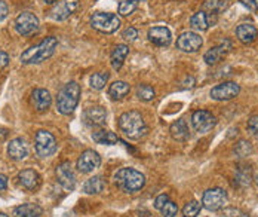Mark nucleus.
Here are the masks:
<instances>
[{"mask_svg": "<svg viewBox=\"0 0 258 217\" xmlns=\"http://www.w3.org/2000/svg\"><path fill=\"white\" fill-rule=\"evenodd\" d=\"M117 125L120 131L131 140H141L149 133L143 115L137 110H129L122 113L117 119Z\"/></svg>", "mask_w": 258, "mask_h": 217, "instance_id": "1", "label": "nucleus"}, {"mask_svg": "<svg viewBox=\"0 0 258 217\" xmlns=\"http://www.w3.org/2000/svg\"><path fill=\"white\" fill-rule=\"evenodd\" d=\"M56 46H58V39L53 37V36H49V37L43 39L40 43H37V45L26 49L21 54L20 60H21L23 64H39V63H43V61H46L48 58H51L52 55H53Z\"/></svg>", "mask_w": 258, "mask_h": 217, "instance_id": "2", "label": "nucleus"}, {"mask_svg": "<svg viewBox=\"0 0 258 217\" xmlns=\"http://www.w3.org/2000/svg\"><path fill=\"white\" fill-rule=\"evenodd\" d=\"M80 85L78 82L66 83L56 94V108L61 115H72L78 107L80 98Z\"/></svg>", "mask_w": 258, "mask_h": 217, "instance_id": "3", "label": "nucleus"}, {"mask_svg": "<svg viewBox=\"0 0 258 217\" xmlns=\"http://www.w3.org/2000/svg\"><path fill=\"white\" fill-rule=\"evenodd\" d=\"M114 183L119 189H122L126 193H135L144 188L146 177L143 173L134 168H120L114 174Z\"/></svg>", "mask_w": 258, "mask_h": 217, "instance_id": "4", "label": "nucleus"}, {"mask_svg": "<svg viewBox=\"0 0 258 217\" xmlns=\"http://www.w3.org/2000/svg\"><path fill=\"white\" fill-rule=\"evenodd\" d=\"M91 27L97 31H101L105 34H111L117 31L120 27V18L116 14H107V12H95L89 18Z\"/></svg>", "mask_w": 258, "mask_h": 217, "instance_id": "5", "label": "nucleus"}, {"mask_svg": "<svg viewBox=\"0 0 258 217\" xmlns=\"http://www.w3.org/2000/svg\"><path fill=\"white\" fill-rule=\"evenodd\" d=\"M34 149L40 158H49L56 152V140L49 131L39 130L34 136Z\"/></svg>", "mask_w": 258, "mask_h": 217, "instance_id": "6", "label": "nucleus"}, {"mask_svg": "<svg viewBox=\"0 0 258 217\" xmlns=\"http://www.w3.org/2000/svg\"><path fill=\"white\" fill-rule=\"evenodd\" d=\"M202 205L209 211L223 210L227 205V193L221 188L208 189L202 196Z\"/></svg>", "mask_w": 258, "mask_h": 217, "instance_id": "7", "label": "nucleus"}, {"mask_svg": "<svg viewBox=\"0 0 258 217\" xmlns=\"http://www.w3.org/2000/svg\"><path fill=\"white\" fill-rule=\"evenodd\" d=\"M39 18L31 12H23L15 20V30L21 36H33L39 30Z\"/></svg>", "mask_w": 258, "mask_h": 217, "instance_id": "8", "label": "nucleus"}, {"mask_svg": "<svg viewBox=\"0 0 258 217\" xmlns=\"http://www.w3.org/2000/svg\"><path fill=\"white\" fill-rule=\"evenodd\" d=\"M240 92V86L236 82H223L217 86H214L209 92L211 98L215 101H229L237 97Z\"/></svg>", "mask_w": 258, "mask_h": 217, "instance_id": "9", "label": "nucleus"}, {"mask_svg": "<svg viewBox=\"0 0 258 217\" xmlns=\"http://www.w3.org/2000/svg\"><path fill=\"white\" fill-rule=\"evenodd\" d=\"M191 125L198 133L205 134L217 125V118L208 110H196L191 115Z\"/></svg>", "mask_w": 258, "mask_h": 217, "instance_id": "10", "label": "nucleus"}, {"mask_svg": "<svg viewBox=\"0 0 258 217\" xmlns=\"http://www.w3.org/2000/svg\"><path fill=\"white\" fill-rule=\"evenodd\" d=\"M55 176L58 183L66 190H73L76 188V174L72 168L70 161H64L55 168Z\"/></svg>", "mask_w": 258, "mask_h": 217, "instance_id": "11", "label": "nucleus"}, {"mask_svg": "<svg viewBox=\"0 0 258 217\" xmlns=\"http://www.w3.org/2000/svg\"><path fill=\"white\" fill-rule=\"evenodd\" d=\"M204 45L202 37L195 31H184L177 39V48L182 52H198Z\"/></svg>", "mask_w": 258, "mask_h": 217, "instance_id": "12", "label": "nucleus"}, {"mask_svg": "<svg viewBox=\"0 0 258 217\" xmlns=\"http://www.w3.org/2000/svg\"><path fill=\"white\" fill-rule=\"evenodd\" d=\"M100 165H101V156H100L98 152H95L92 149H88V150L82 152V155L79 156L78 162H76L78 170L80 173H83V174L92 173Z\"/></svg>", "mask_w": 258, "mask_h": 217, "instance_id": "13", "label": "nucleus"}, {"mask_svg": "<svg viewBox=\"0 0 258 217\" xmlns=\"http://www.w3.org/2000/svg\"><path fill=\"white\" fill-rule=\"evenodd\" d=\"M79 8V0H62L58 2L51 9L49 15L55 21H64L69 17H72Z\"/></svg>", "mask_w": 258, "mask_h": 217, "instance_id": "14", "label": "nucleus"}, {"mask_svg": "<svg viewBox=\"0 0 258 217\" xmlns=\"http://www.w3.org/2000/svg\"><path fill=\"white\" fill-rule=\"evenodd\" d=\"M30 103H31V106L34 107L36 112L43 113V112H46L48 108L51 107V104H52L51 92H49L48 89H43V88H36V89L31 92Z\"/></svg>", "mask_w": 258, "mask_h": 217, "instance_id": "15", "label": "nucleus"}, {"mask_svg": "<svg viewBox=\"0 0 258 217\" xmlns=\"http://www.w3.org/2000/svg\"><path fill=\"white\" fill-rule=\"evenodd\" d=\"M82 118L88 127H103L107 121V112L101 106H94V107L86 108Z\"/></svg>", "mask_w": 258, "mask_h": 217, "instance_id": "16", "label": "nucleus"}, {"mask_svg": "<svg viewBox=\"0 0 258 217\" xmlns=\"http://www.w3.org/2000/svg\"><path fill=\"white\" fill-rule=\"evenodd\" d=\"M28 144L24 138L21 137H17L14 140H11V143L8 144V156L12 159V161H23L28 156Z\"/></svg>", "mask_w": 258, "mask_h": 217, "instance_id": "17", "label": "nucleus"}, {"mask_svg": "<svg viewBox=\"0 0 258 217\" xmlns=\"http://www.w3.org/2000/svg\"><path fill=\"white\" fill-rule=\"evenodd\" d=\"M40 176L37 171L31 170V168H26L23 171L18 173V183L27 190H34L40 186Z\"/></svg>", "mask_w": 258, "mask_h": 217, "instance_id": "18", "label": "nucleus"}, {"mask_svg": "<svg viewBox=\"0 0 258 217\" xmlns=\"http://www.w3.org/2000/svg\"><path fill=\"white\" fill-rule=\"evenodd\" d=\"M147 37L152 43L157 46H168L172 40V34L168 27L159 26V27H152L147 33Z\"/></svg>", "mask_w": 258, "mask_h": 217, "instance_id": "19", "label": "nucleus"}, {"mask_svg": "<svg viewBox=\"0 0 258 217\" xmlns=\"http://www.w3.org/2000/svg\"><path fill=\"white\" fill-rule=\"evenodd\" d=\"M230 48H232V43L229 40H226V43H221L218 46L211 48L209 51H207V54L204 55L205 63L208 66H215L217 63H220L226 57V54L230 51Z\"/></svg>", "mask_w": 258, "mask_h": 217, "instance_id": "20", "label": "nucleus"}, {"mask_svg": "<svg viewBox=\"0 0 258 217\" xmlns=\"http://www.w3.org/2000/svg\"><path fill=\"white\" fill-rule=\"evenodd\" d=\"M257 36L258 30L255 28V26L251 24V23H243V24L237 26V28H236V37H237L242 43H245V45L252 43V42L257 39Z\"/></svg>", "mask_w": 258, "mask_h": 217, "instance_id": "21", "label": "nucleus"}, {"mask_svg": "<svg viewBox=\"0 0 258 217\" xmlns=\"http://www.w3.org/2000/svg\"><path fill=\"white\" fill-rule=\"evenodd\" d=\"M169 133L174 140L177 141H185L190 137V128L185 119H178L169 127Z\"/></svg>", "mask_w": 258, "mask_h": 217, "instance_id": "22", "label": "nucleus"}, {"mask_svg": "<svg viewBox=\"0 0 258 217\" xmlns=\"http://www.w3.org/2000/svg\"><path fill=\"white\" fill-rule=\"evenodd\" d=\"M129 54V46L128 45H117L114 46V49L111 51L110 55V61H111V67L114 70H120L126 57Z\"/></svg>", "mask_w": 258, "mask_h": 217, "instance_id": "23", "label": "nucleus"}, {"mask_svg": "<svg viewBox=\"0 0 258 217\" xmlns=\"http://www.w3.org/2000/svg\"><path fill=\"white\" fill-rule=\"evenodd\" d=\"M104 189H105V180H104L103 176H94V177L88 179L82 188V190L86 195H98Z\"/></svg>", "mask_w": 258, "mask_h": 217, "instance_id": "24", "label": "nucleus"}, {"mask_svg": "<svg viewBox=\"0 0 258 217\" xmlns=\"http://www.w3.org/2000/svg\"><path fill=\"white\" fill-rule=\"evenodd\" d=\"M43 214V208L37 204H23V205H18L15 210H14V216L15 217H40Z\"/></svg>", "mask_w": 258, "mask_h": 217, "instance_id": "25", "label": "nucleus"}, {"mask_svg": "<svg viewBox=\"0 0 258 217\" xmlns=\"http://www.w3.org/2000/svg\"><path fill=\"white\" fill-rule=\"evenodd\" d=\"M131 91V86L129 83L123 81H116L113 82L108 88V95L113 98V100H123Z\"/></svg>", "mask_w": 258, "mask_h": 217, "instance_id": "26", "label": "nucleus"}, {"mask_svg": "<svg viewBox=\"0 0 258 217\" xmlns=\"http://www.w3.org/2000/svg\"><path fill=\"white\" fill-rule=\"evenodd\" d=\"M209 21H211V18L205 14V11H201V12H196L190 18V26L196 31H205L209 27Z\"/></svg>", "mask_w": 258, "mask_h": 217, "instance_id": "27", "label": "nucleus"}, {"mask_svg": "<svg viewBox=\"0 0 258 217\" xmlns=\"http://www.w3.org/2000/svg\"><path fill=\"white\" fill-rule=\"evenodd\" d=\"M92 140L98 144H107V146H111V144H116L119 141L117 136L111 131H105V130H98V131H94L92 133Z\"/></svg>", "mask_w": 258, "mask_h": 217, "instance_id": "28", "label": "nucleus"}, {"mask_svg": "<svg viewBox=\"0 0 258 217\" xmlns=\"http://www.w3.org/2000/svg\"><path fill=\"white\" fill-rule=\"evenodd\" d=\"M230 2L229 0H207L204 3V11H208L209 14L218 15L221 12H224L229 8Z\"/></svg>", "mask_w": 258, "mask_h": 217, "instance_id": "29", "label": "nucleus"}, {"mask_svg": "<svg viewBox=\"0 0 258 217\" xmlns=\"http://www.w3.org/2000/svg\"><path fill=\"white\" fill-rule=\"evenodd\" d=\"M108 78H110L108 73H103V72L94 73V75L89 78V86H91L92 89H95V91H101L104 86L107 85Z\"/></svg>", "mask_w": 258, "mask_h": 217, "instance_id": "30", "label": "nucleus"}, {"mask_svg": "<svg viewBox=\"0 0 258 217\" xmlns=\"http://www.w3.org/2000/svg\"><path fill=\"white\" fill-rule=\"evenodd\" d=\"M137 97H138L141 101H146V103H147V101L155 100L156 92L150 85L143 83V85H138V86H137Z\"/></svg>", "mask_w": 258, "mask_h": 217, "instance_id": "31", "label": "nucleus"}, {"mask_svg": "<svg viewBox=\"0 0 258 217\" xmlns=\"http://www.w3.org/2000/svg\"><path fill=\"white\" fill-rule=\"evenodd\" d=\"M234 153H236L239 158H245V156L251 155V153H252V146H251V143L246 141V140H240V141L236 143V146H234Z\"/></svg>", "mask_w": 258, "mask_h": 217, "instance_id": "32", "label": "nucleus"}, {"mask_svg": "<svg viewBox=\"0 0 258 217\" xmlns=\"http://www.w3.org/2000/svg\"><path fill=\"white\" fill-rule=\"evenodd\" d=\"M138 6L137 0H122L119 3V15L122 17H129Z\"/></svg>", "mask_w": 258, "mask_h": 217, "instance_id": "33", "label": "nucleus"}, {"mask_svg": "<svg viewBox=\"0 0 258 217\" xmlns=\"http://www.w3.org/2000/svg\"><path fill=\"white\" fill-rule=\"evenodd\" d=\"M252 177H251V170L243 167V168H239L237 173H236V183H239L240 186H248L251 183Z\"/></svg>", "mask_w": 258, "mask_h": 217, "instance_id": "34", "label": "nucleus"}, {"mask_svg": "<svg viewBox=\"0 0 258 217\" xmlns=\"http://www.w3.org/2000/svg\"><path fill=\"white\" fill-rule=\"evenodd\" d=\"M201 204L198 201H190L182 207V216L184 217H196L201 213Z\"/></svg>", "mask_w": 258, "mask_h": 217, "instance_id": "35", "label": "nucleus"}, {"mask_svg": "<svg viewBox=\"0 0 258 217\" xmlns=\"http://www.w3.org/2000/svg\"><path fill=\"white\" fill-rule=\"evenodd\" d=\"M162 217H175L178 214V205L172 201H168L162 208H160Z\"/></svg>", "mask_w": 258, "mask_h": 217, "instance_id": "36", "label": "nucleus"}, {"mask_svg": "<svg viewBox=\"0 0 258 217\" xmlns=\"http://www.w3.org/2000/svg\"><path fill=\"white\" fill-rule=\"evenodd\" d=\"M223 214L224 217H251L248 213H243L242 210H239V208H224V211H223Z\"/></svg>", "mask_w": 258, "mask_h": 217, "instance_id": "37", "label": "nucleus"}, {"mask_svg": "<svg viewBox=\"0 0 258 217\" xmlns=\"http://www.w3.org/2000/svg\"><path fill=\"white\" fill-rule=\"evenodd\" d=\"M122 37H123L125 40H128V42H134V40L138 37V31H137V28L134 27L125 28L123 33H122Z\"/></svg>", "mask_w": 258, "mask_h": 217, "instance_id": "38", "label": "nucleus"}, {"mask_svg": "<svg viewBox=\"0 0 258 217\" xmlns=\"http://www.w3.org/2000/svg\"><path fill=\"white\" fill-rule=\"evenodd\" d=\"M248 130L254 134L255 137H258V116H251L248 119Z\"/></svg>", "mask_w": 258, "mask_h": 217, "instance_id": "39", "label": "nucleus"}, {"mask_svg": "<svg viewBox=\"0 0 258 217\" xmlns=\"http://www.w3.org/2000/svg\"><path fill=\"white\" fill-rule=\"evenodd\" d=\"M169 201V196L166 195V193H162V195H159L157 198L155 199V208H157V210H160L166 202Z\"/></svg>", "mask_w": 258, "mask_h": 217, "instance_id": "40", "label": "nucleus"}, {"mask_svg": "<svg viewBox=\"0 0 258 217\" xmlns=\"http://www.w3.org/2000/svg\"><path fill=\"white\" fill-rule=\"evenodd\" d=\"M245 8H248L249 11L255 12L258 11V0H239Z\"/></svg>", "mask_w": 258, "mask_h": 217, "instance_id": "41", "label": "nucleus"}, {"mask_svg": "<svg viewBox=\"0 0 258 217\" xmlns=\"http://www.w3.org/2000/svg\"><path fill=\"white\" fill-rule=\"evenodd\" d=\"M9 64V55L5 51H0V72Z\"/></svg>", "mask_w": 258, "mask_h": 217, "instance_id": "42", "label": "nucleus"}, {"mask_svg": "<svg viewBox=\"0 0 258 217\" xmlns=\"http://www.w3.org/2000/svg\"><path fill=\"white\" fill-rule=\"evenodd\" d=\"M8 12H9V8L6 5V2L0 0V21H3L8 17Z\"/></svg>", "mask_w": 258, "mask_h": 217, "instance_id": "43", "label": "nucleus"}, {"mask_svg": "<svg viewBox=\"0 0 258 217\" xmlns=\"http://www.w3.org/2000/svg\"><path fill=\"white\" fill-rule=\"evenodd\" d=\"M6 188H8V177L3 176V174H0V192L2 190H6Z\"/></svg>", "mask_w": 258, "mask_h": 217, "instance_id": "44", "label": "nucleus"}, {"mask_svg": "<svg viewBox=\"0 0 258 217\" xmlns=\"http://www.w3.org/2000/svg\"><path fill=\"white\" fill-rule=\"evenodd\" d=\"M9 136V131L6 128H0V143H3Z\"/></svg>", "mask_w": 258, "mask_h": 217, "instance_id": "45", "label": "nucleus"}, {"mask_svg": "<svg viewBox=\"0 0 258 217\" xmlns=\"http://www.w3.org/2000/svg\"><path fill=\"white\" fill-rule=\"evenodd\" d=\"M43 2H45L46 5H53V3H56L58 0H43Z\"/></svg>", "mask_w": 258, "mask_h": 217, "instance_id": "46", "label": "nucleus"}, {"mask_svg": "<svg viewBox=\"0 0 258 217\" xmlns=\"http://www.w3.org/2000/svg\"><path fill=\"white\" fill-rule=\"evenodd\" d=\"M0 217H9V216H6L5 213H0Z\"/></svg>", "mask_w": 258, "mask_h": 217, "instance_id": "47", "label": "nucleus"}, {"mask_svg": "<svg viewBox=\"0 0 258 217\" xmlns=\"http://www.w3.org/2000/svg\"><path fill=\"white\" fill-rule=\"evenodd\" d=\"M137 2H141V0H137Z\"/></svg>", "mask_w": 258, "mask_h": 217, "instance_id": "48", "label": "nucleus"}, {"mask_svg": "<svg viewBox=\"0 0 258 217\" xmlns=\"http://www.w3.org/2000/svg\"><path fill=\"white\" fill-rule=\"evenodd\" d=\"M257 183H258V177H257Z\"/></svg>", "mask_w": 258, "mask_h": 217, "instance_id": "49", "label": "nucleus"}]
</instances>
